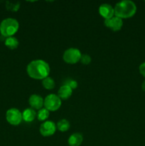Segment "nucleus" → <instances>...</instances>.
I'll return each instance as SVG.
<instances>
[{
    "label": "nucleus",
    "instance_id": "nucleus-8",
    "mask_svg": "<svg viewBox=\"0 0 145 146\" xmlns=\"http://www.w3.org/2000/svg\"><path fill=\"white\" fill-rule=\"evenodd\" d=\"M104 24L105 27L109 28L113 31H118L122 29V26H123V21L122 19L118 18L115 16L112 18L105 20Z\"/></svg>",
    "mask_w": 145,
    "mask_h": 146
},
{
    "label": "nucleus",
    "instance_id": "nucleus-16",
    "mask_svg": "<svg viewBox=\"0 0 145 146\" xmlns=\"http://www.w3.org/2000/svg\"><path fill=\"white\" fill-rule=\"evenodd\" d=\"M42 85L44 88L47 90H52L55 88V83L54 81L53 78L51 77H46L44 79L42 80Z\"/></svg>",
    "mask_w": 145,
    "mask_h": 146
},
{
    "label": "nucleus",
    "instance_id": "nucleus-21",
    "mask_svg": "<svg viewBox=\"0 0 145 146\" xmlns=\"http://www.w3.org/2000/svg\"><path fill=\"white\" fill-rule=\"evenodd\" d=\"M139 73L141 74V75L145 78V62L142 63V64L139 66Z\"/></svg>",
    "mask_w": 145,
    "mask_h": 146
},
{
    "label": "nucleus",
    "instance_id": "nucleus-6",
    "mask_svg": "<svg viewBox=\"0 0 145 146\" xmlns=\"http://www.w3.org/2000/svg\"><path fill=\"white\" fill-rule=\"evenodd\" d=\"M6 118L11 125H18L23 121L22 113L17 108H10L6 113Z\"/></svg>",
    "mask_w": 145,
    "mask_h": 146
},
{
    "label": "nucleus",
    "instance_id": "nucleus-3",
    "mask_svg": "<svg viewBox=\"0 0 145 146\" xmlns=\"http://www.w3.org/2000/svg\"><path fill=\"white\" fill-rule=\"evenodd\" d=\"M19 24L18 21L13 18H7L0 24V33L5 37L13 36L18 31Z\"/></svg>",
    "mask_w": 145,
    "mask_h": 146
},
{
    "label": "nucleus",
    "instance_id": "nucleus-22",
    "mask_svg": "<svg viewBox=\"0 0 145 146\" xmlns=\"http://www.w3.org/2000/svg\"><path fill=\"white\" fill-rule=\"evenodd\" d=\"M142 89L143 90V91L145 92V81H143V83H142Z\"/></svg>",
    "mask_w": 145,
    "mask_h": 146
},
{
    "label": "nucleus",
    "instance_id": "nucleus-5",
    "mask_svg": "<svg viewBox=\"0 0 145 146\" xmlns=\"http://www.w3.org/2000/svg\"><path fill=\"white\" fill-rule=\"evenodd\" d=\"M81 56L82 54L79 49L75 48H70L65 50L63 56V58L67 64H75L80 60Z\"/></svg>",
    "mask_w": 145,
    "mask_h": 146
},
{
    "label": "nucleus",
    "instance_id": "nucleus-18",
    "mask_svg": "<svg viewBox=\"0 0 145 146\" xmlns=\"http://www.w3.org/2000/svg\"><path fill=\"white\" fill-rule=\"evenodd\" d=\"M7 9L11 11H17L20 7V4L18 2L12 3L10 1H7Z\"/></svg>",
    "mask_w": 145,
    "mask_h": 146
},
{
    "label": "nucleus",
    "instance_id": "nucleus-7",
    "mask_svg": "<svg viewBox=\"0 0 145 146\" xmlns=\"http://www.w3.org/2000/svg\"><path fill=\"white\" fill-rule=\"evenodd\" d=\"M56 128L55 123L51 121H45L40 126V133L44 137L51 136L55 133Z\"/></svg>",
    "mask_w": 145,
    "mask_h": 146
},
{
    "label": "nucleus",
    "instance_id": "nucleus-13",
    "mask_svg": "<svg viewBox=\"0 0 145 146\" xmlns=\"http://www.w3.org/2000/svg\"><path fill=\"white\" fill-rule=\"evenodd\" d=\"M36 117V113L31 108H26L22 112V118L25 122L31 123L34 121Z\"/></svg>",
    "mask_w": 145,
    "mask_h": 146
},
{
    "label": "nucleus",
    "instance_id": "nucleus-2",
    "mask_svg": "<svg viewBox=\"0 0 145 146\" xmlns=\"http://www.w3.org/2000/svg\"><path fill=\"white\" fill-rule=\"evenodd\" d=\"M115 17L123 19H129L133 17L136 11V6L132 1L124 0L117 3L115 6Z\"/></svg>",
    "mask_w": 145,
    "mask_h": 146
},
{
    "label": "nucleus",
    "instance_id": "nucleus-12",
    "mask_svg": "<svg viewBox=\"0 0 145 146\" xmlns=\"http://www.w3.org/2000/svg\"><path fill=\"white\" fill-rule=\"evenodd\" d=\"M83 141V137L79 133L72 134L68 138V145L70 146H80Z\"/></svg>",
    "mask_w": 145,
    "mask_h": 146
},
{
    "label": "nucleus",
    "instance_id": "nucleus-15",
    "mask_svg": "<svg viewBox=\"0 0 145 146\" xmlns=\"http://www.w3.org/2000/svg\"><path fill=\"white\" fill-rule=\"evenodd\" d=\"M70 127H71V125H70L69 121L66 119H61L57 123L56 125V128L61 132H65L68 131Z\"/></svg>",
    "mask_w": 145,
    "mask_h": 146
},
{
    "label": "nucleus",
    "instance_id": "nucleus-9",
    "mask_svg": "<svg viewBox=\"0 0 145 146\" xmlns=\"http://www.w3.org/2000/svg\"><path fill=\"white\" fill-rule=\"evenodd\" d=\"M99 14L105 20L109 19L115 17V9L109 4H102L99 7Z\"/></svg>",
    "mask_w": 145,
    "mask_h": 146
},
{
    "label": "nucleus",
    "instance_id": "nucleus-4",
    "mask_svg": "<svg viewBox=\"0 0 145 146\" xmlns=\"http://www.w3.org/2000/svg\"><path fill=\"white\" fill-rule=\"evenodd\" d=\"M61 99L58 95L51 94L47 96L44 99V108L49 111H58L61 106Z\"/></svg>",
    "mask_w": 145,
    "mask_h": 146
},
{
    "label": "nucleus",
    "instance_id": "nucleus-11",
    "mask_svg": "<svg viewBox=\"0 0 145 146\" xmlns=\"http://www.w3.org/2000/svg\"><path fill=\"white\" fill-rule=\"evenodd\" d=\"M72 94V90L68 86L63 85L60 87L58 91V96L62 100H67L71 96Z\"/></svg>",
    "mask_w": 145,
    "mask_h": 146
},
{
    "label": "nucleus",
    "instance_id": "nucleus-17",
    "mask_svg": "<svg viewBox=\"0 0 145 146\" xmlns=\"http://www.w3.org/2000/svg\"><path fill=\"white\" fill-rule=\"evenodd\" d=\"M49 115L50 111L45 108H42L41 109L38 110V113H36L37 118L40 121H45L48 118Z\"/></svg>",
    "mask_w": 145,
    "mask_h": 146
},
{
    "label": "nucleus",
    "instance_id": "nucleus-10",
    "mask_svg": "<svg viewBox=\"0 0 145 146\" xmlns=\"http://www.w3.org/2000/svg\"><path fill=\"white\" fill-rule=\"evenodd\" d=\"M28 103L33 109L40 110L43 108L44 105V99L40 95L33 94L29 97Z\"/></svg>",
    "mask_w": 145,
    "mask_h": 146
},
{
    "label": "nucleus",
    "instance_id": "nucleus-19",
    "mask_svg": "<svg viewBox=\"0 0 145 146\" xmlns=\"http://www.w3.org/2000/svg\"><path fill=\"white\" fill-rule=\"evenodd\" d=\"M64 85L68 86V87L71 88L72 90L75 89L78 87V82L73 79H67L65 80Z\"/></svg>",
    "mask_w": 145,
    "mask_h": 146
},
{
    "label": "nucleus",
    "instance_id": "nucleus-1",
    "mask_svg": "<svg viewBox=\"0 0 145 146\" xmlns=\"http://www.w3.org/2000/svg\"><path fill=\"white\" fill-rule=\"evenodd\" d=\"M50 71L51 69L48 63L41 59L31 61L26 67L28 75L36 80H43L48 77Z\"/></svg>",
    "mask_w": 145,
    "mask_h": 146
},
{
    "label": "nucleus",
    "instance_id": "nucleus-14",
    "mask_svg": "<svg viewBox=\"0 0 145 146\" xmlns=\"http://www.w3.org/2000/svg\"><path fill=\"white\" fill-rule=\"evenodd\" d=\"M5 46L7 47H8L10 49H15L18 46V44H19V42H18V39H17L16 37L14 36H10L7 37L5 40Z\"/></svg>",
    "mask_w": 145,
    "mask_h": 146
},
{
    "label": "nucleus",
    "instance_id": "nucleus-20",
    "mask_svg": "<svg viewBox=\"0 0 145 146\" xmlns=\"http://www.w3.org/2000/svg\"><path fill=\"white\" fill-rule=\"evenodd\" d=\"M80 61L84 65H88L91 63L92 59H91L90 56H89L88 54H82Z\"/></svg>",
    "mask_w": 145,
    "mask_h": 146
}]
</instances>
